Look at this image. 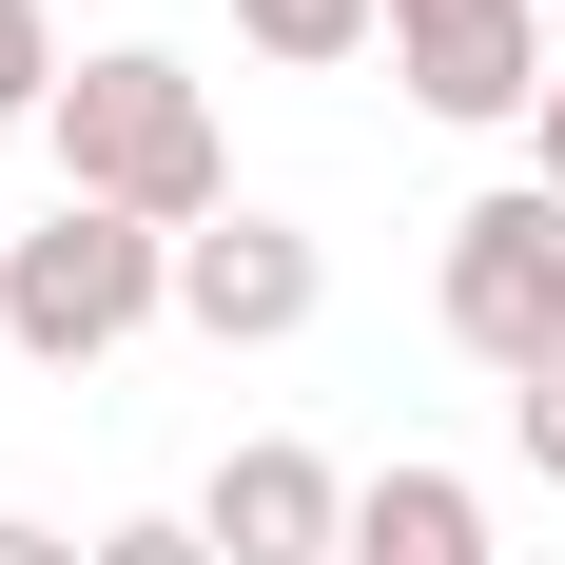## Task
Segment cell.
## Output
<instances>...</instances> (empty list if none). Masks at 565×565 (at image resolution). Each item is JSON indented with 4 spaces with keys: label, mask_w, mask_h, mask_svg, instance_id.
Returning <instances> with one entry per match:
<instances>
[{
    "label": "cell",
    "mask_w": 565,
    "mask_h": 565,
    "mask_svg": "<svg viewBox=\"0 0 565 565\" xmlns=\"http://www.w3.org/2000/svg\"><path fill=\"white\" fill-rule=\"evenodd\" d=\"M58 195H98V215H137V234H215L234 215V137H215V78L195 58H157V40H98L78 78H58Z\"/></svg>",
    "instance_id": "obj_1"
},
{
    "label": "cell",
    "mask_w": 565,
    "mask_h": 565,
    "mask_svg": "<svg viewBox=\"0 0 565 565\" xmlns=\"http://www.w3.org/2000/svg\"><path fill=\"white\" fill-rule=\"evenodd\" d=\"M175 312V234L98 215V195H58L40 234H0V351H40V371H98Z\"/></svg>",
    "instance_id": "obj_2"
},
{
    "label": "cell",
    "mask_w": 565,
    "mask_h": 565,
    "mask_svg": "<svg viewBox=\"0 0 565 565\" xmlns=\"http://www.w3.org/2000/svg\"><path fill=\"white\" fill-rule=\"evenodd\" d=\"M429 312H449V351H468V371H508V391L565 351V195H546V175H488V195L449 215Z\"/></svg>",
    "instance_id": "obj_3"
},
{
    "label": "cell",
    "mask_w": 565,
    "mask_h": 565,
    "mask_svg": "<svg viewBox=\"0 0 565 565\" xmlns=\"http://www.w3.org/2000/svg\"><path fill=\"white\" fill-rule=\"evenodd\" d=\"M391 78L449 137H508V117H546V0H391Z\"/></svg>",
    "instance_id": "obj_4"
},
{
    "label": "cell",
    "mask_w": 565,
    "mask_h": 565,
    "mask_svg": "<svg viewBox=\"0 0 565 565\" xmlns=\"http://www.w3.org/2000/svg\"><path fill=\"white\" fill-rule=\"evenodd\" d=\"M312 312H332V254H312L292 215H254V195H234L215 234H175V332H215V351H292Z\"/></svg>",
    "instance_id": "obj_5"
},
{
    "label": "cell",
    "mask_w": 565,
    "mask_h": 565,
    "mask_svg": "<svg viewBox=\"0 0 565 565\" xmlns=\"http://www.w3.org/2000/svg\"><path fill=\"white\" fill-rule=\"evenodd\" d=\"M195 526H215V565H351V468L292 449V429H254V449H215Z\"/></svg>",
    "instance_id": "obj_6"
},
{
    "label": "cell",
    "mask_w": 565,
    "mask_h": 565,
    "mask_svg": "<svg viewBox=\"0 0 565 565\" xmlns=\"http://www.w3.org/2000/svg\"><path fill=\"white\" fill-rule=\"evenodd\" d=\"M351 565H508V546H488V488L468 468H371L351 488Z\"/></svg>",
    "instance_id": "obj_7"
},
{
    "label": "cell",
    "mask_w": 565,
    "mask_h": 565,
    "mask_svg": "<svg viewBox=\"0 0 565 565\" xmlns=\"http://www.w3.org/2000/svg\"><path fill=\"white\" fill-rule=\"evenodd\" d=\"M234 40H254V58H292V78H332V58H371V40H391V0H234Z\"/></svg>",
    "instance_id": "obj_8"
},
{
    "label": "cell",
    "mask_w": 565,
    "mask_h": 565,
    "mask_svg": "<svg viewBox=\"0 0 565 565\" xmlns=\"http://www.w3.org/2000/svg\"><path fill=\"white\" fill-rule=\"evenodd\" d=\"M58 78H78L58 20H40V0H0V117H58Z\"/></svg>",
    "instance_id": "obj_9"
},
{
    "label": "cell",
    "mask_w": 565,
    "mask_h": 565,
    "mask_svg": "<svg viewBox=\"0 0 565 565\" xmlns=\"http://www.w3.org/2000/svg\"><path fill=\"white\" fill-rule=\"evenodd\" d=\"M98 565H215V526H195V508H137V526H98Z\"/></svg>",
    "instance_id": "obj_10"
},
{
    "label": "cell",
    "mask_w": 565,
    "mask_h": 565,
    "mask_svg": "<svg viewBox=\"0 0 565 565\" xmlns=\"http://www.w3.org/2000/svg\"><path fill=\"white\" fill-rule=\"evenodd\" d=\"M508 449H526V468H546V488H565V351H546V371H526V391H508Z\"/></svg>",
    "instance_id": "obj_11"
},
{
    "label": "cell",
    "mask_w": 565,
    "mask_h": 565,
    "mask_svg": "<svg viewBox=\"0 0 565 565\" xmlns=\"http://www.w3.org/2000/svg\"><path fill=\"white\" fill-rule=\"evenodd\" d=\"M0 565H98L78 526H40V508H0Z\"/></svg>",
    "instance_id": "obj_12"
},
{
    "label": "cell",
    "mask_w": 565,
    "mask_h": 565,
    "mask_svg": "<svg viewBox=\"0 0 565 565\" xmlns=\"http://www.w3.org/2000/svg\"><path fill=\"white\" fill-rule=\"evenodd\" d=\"M526 175H546V195H565V78H546V117H526Z\"/></svg>",
    "instance_id": "obj_13"
}]
</instances>
